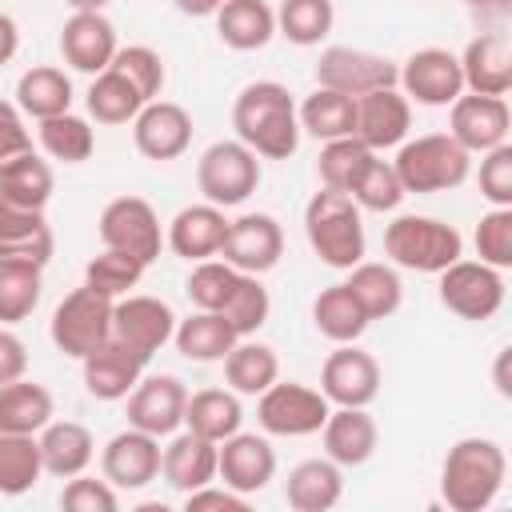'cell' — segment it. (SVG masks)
Listing matches in <instances>:
<instances>
[{
	"instance_id": "cell-1",
	"label": "cell",
	"mask_w": 512,
	"mask_h": 512,
	"mask_svg": "<svg viewBox=\"0 0 512 512\" xmlns=\"http://www.w3.org/2000/svg\"><path fill=\"white\" fill-rule=\"evenodd\" d=\"M232 128H236V140L264 160H288L300 148L296 100L276 80H256L240 88L232 104Z\"/></svg>"
},
{
	"instance_id": "cell-2",
	"label": "cell",
	"mask_w": 512,
	"mask_h": 512,
	"mask_svg": "<svg viewBox=\"0 0 512 512\" xmlns=\"http://www.w3.org/2000/svg\"><path fill=\"white\" fill-rule=\"evenodd\" d=\"M508 476V456L488 436H464L448 448L440 464V496L452 512H480L488 508Z\"/></svg>"
},
{
	"instance_id": "cell-3",
	"label": "cell",
	"mask_w": 512,
	"mask_h": 512,
	"mask_svg": "<svg viewBox=\"0 0 512 512\" xmlns=\"http://www.w3.org/2000/svg\"><path fill=\"white\" fill-rule=\"evenodd\" d=\"M304 236L328 268H352L364 260V220L348 192L320 188L304 204Z\"/></svg>"
},
{
	"instance_id": "cell-4",
	"label": "cell",
	"mask_w": 512,
	"mask_h": 512,
	"mask_svg": "<svg viewBox=\"0 0 512 512\" xmlns=\"http://www.w3.org/2000/svg\"><path fill=\"white\" fill-rule=\"evenodd\" d=\"M392 168H396L404 192H448L468 180L472 156L448 132H428V136L404 140Z\"/></svg>"
},
{
	"instance_id": "cell-5",
	"label": "cell",
	"mask_w": 512,
	"mask_h": 512,
	"mask_svg": "<svg viewBox=\"0 0 512 512\" xmlns=\"http://www.w3.org/2000/svg\"><path fill=\"white\" fill-rule=\"evenodd\" d=\"M384 252L408 272H444L464 256V236L436 216H396L384 228Z\"/></svg>"
},
{
	"instance_id": "cell-6",
	"label": "cell",
	"mask_w": 512,
	"mask_h": 512,
	"mask_svg": "<svg viewBox=\"0 0 512 512\" xmlns=\"http://www.w3.org/2000/svg\"><path fill=\"white\" fill-rule=\"evenodd\" d=\"M112 304H116V300L104 296V292L92 288V284L72 288V292L56 304V312H52V324H48L52 344H56L64 356L84 360L96 344H104V340L112 336Z\"/></svg>"
},
{
	"instance_id": "cell-7",
	"label": "cell",
	"mask_w": 512,
	"mask_h": 512,
	"mask_svg": "<svg viewBox=\"0 0 512 512\" xmlns=\"http://www.w3.org/2000/svg\"><path fill=\"white\" fill-rule=\"evenodd\" d=\"M260 184V156L240 140H216L196 160V188L208 204L232 208L244 204Z\"/></svg>"
},
{
	"instance_id": "cell-8",
	"label": "cell",
	"mask_w": 512,
	"mask_h": 512,
	"mask_svg": "<svg viewBox=\"0 0 512 512\" xmlns=\"http://www.w3.org/2000/svg\"><path fill=\"white\" fill-rule=\"evenodd\" d=\"M332 404L320 388L296 380H272L256 396V420L268 436H312L324 428Z\"/></svg>"
},
{
	"instance_id": "cell-9",
	"label": "cell",
	"mask_w": 512,
	"mask_h": 512,
	"mask_svg": "<svg viewBox=\"0 0 512 512\" xmlns=\"http://www.w3.org/2000/svg\"><path fill=\"white\" fill-rule=\"evenodd\" d=\"M440 276V304L460 320H492L504 304V276L484 260H452Z\"/></svg>"
},
{
	"instance_id": "cell-10",
	"label": "cell",
	"mask_w": 512,
	"mask_h": 512,
	"mask_svg": "<svg viewBox=\"0 0 512 512\" xmlns=\"http://www.w3.org/2000/svg\"><path fill=\"white\" fill-rule=\"evenodd\" d=\"M100 240H104V248H116V252H128V256L152 264L164 248L160 216L140 196H116L100 212Z\"/></svg>"
},
{
	"instance_id": "cell-11",
	"label": "cell",
	"mask_w": 512,
	"mask_h": 512,
	"mask_svg": "<svg viewBox=\"0 0 512 512\" xmlns=\"http://www.w3.org/2000/svg\"><path fill=\"white\" fill-rule=\"evenodd\" d=\"M316 84L344 92V96H364L372 88H396V64L388 56H376L364 48L332 44L316 60Z\"/></svg>"
},
{
	"instance_id": "cell-12",
	"label": "cell",
	"mask_w": 512,
	"mask_h": 512,
	"mask_svg": "<svg viewBox=\"0 0 512 512\" xmlns=\"http://www.w3.org/2000/svg\"><path fill=\"white\" fill-rule=\"evenodd\" d=\"M320 392L336 408H368L380 396V364L356 344H336L320 368Z\"/></svg>"
},
{
	"instance_id": "cell-13",
	"label": "cell",
	"mask_w": 512,
	"mask_h": 512,
	"mask_svg": "<svg viewBox=\"0 0 512 512\" xmlns=\"http://www.w3.org/2000/svg\"><path fill=\"white\" fill-rule=\"evenodd\" d=\"M452 116H448V136L468 152V156H484L492 152L496 144H508V124H512V112L504 104V96H476V92H460L452 104Z\"/></svg>"
},
{
	"instance_id": "cell-14",
	"label": "cell",
	"mask_w": 512,
	"mask_h": 512,
	"mask_svg": "<svg viewBox=\"0 0 512 512\" xmlns=\"http://www.w3.org/2000/svg\"><path fill=\"white\" fill-rule=\"evenodd\" d=\"M396 84H404V96L416 104L448 108L464 92L460 56H452L448 48H420L404 60V68H396Z\"/></svg>"
},
{
	"instance_id": "cell-15",
	"label": "cell",
	"mask_w": 512,
	"mask_h": 512,
	"mask_svg": "<svg viewBox=\"0 0 512 512\" xmlns=\"http://www.w3.org/2000/svg\"><path fill=\"white\" fill-rule=\"evenodd\" d=\"M220 256L236 272H248V276H264L268 268H276L284 256V232H280L276 216L248 212L240 220H228V236H224Z\"/></svg>"
},
{
	"instance_id": "cell-16",
	"label": "cell",
	"mask_w": 512,
	"mask_h": 512,
	"mask_svg": "<svg viewBox=\"0 0 512 512\" xmlns=\"http://www.w3.org/2000/svg\"><path fill=\"white\" fill-rule=\"evenodd\" d=\"M172 332H176V316L156 296H132L128 292L112 304V336L148 360H152V352H160L172 340Z\"/></svg>"
},
{
	"instance_id": "cell-17",
	"label": "cell",
	"mask_w": 512,
	"mask_h": 512,
	"mask_svg": "<svg viewBox=\"0 0 512 512\" xmlns=\"http://www.w3.org/2000/svg\"><path fill=\"white\" fill-rule=\"evenodd\" d=\"M216 476L240 496H256L276 476V452L256 432H232L216 444Z\"/></svg>"
},
{
	"instance_id": "cell-18",
	"label": "cell",
	"mask_w": 512,
	"mask_h": 512,
	"mask_svg": "<svg viewBox=\"0 0 512 512\" xmlns=\"http://www.w3.org/2000/svg\"><path fill=\"white\" fill-rule=\"evenodd\" d=\"M132 144L156 164L176 160L192 144V116L172 100H148L132 120Z\"/></svg>"
},
{
	"instance_id": "cell-19",
	"label": "cell",
	"mask_w": 512,
	"mask_h": 512,
	"mask_svg": "<svg viewBox=\"0 0 512 512\" xmlns=\"http://www.w3.org/2000/svg\"><path fill=\"white\" fill-rule=\"evenodd\" d=\"M124 400H128V424L160 440L184 424L188 388L176 376H140V384Z\"/></svg>"
},
{
	"instance_id": "cell-20",
	"label": "cell",
	"mask_w": 512,
	"mask_h": 512,
	"mask_svg": "<svg viewBox=\"0 0 512 512\" xmlns=\"http://www.w3.org/2000/svg\"><path fill=\"white\" fill-rule=\"evenodd\" d=\"M408 128H412V104H408L404 92L372 88V92L356 96V128H352V136L364 140L372 152L404 144Z\"/></svg>"
},
{
	"instance_id": "cell-21",
	"label": "cell",
	"mask_w": 512,
	"mask_h": 512,
	"mask_svg": "<svg viewBox=\"0 0 512 512\" xmlns=\"http://www.w3.org/2000/svg\"><path fill=\"white\" fill-rule=\"evenodd\" d=\"M80 364H84V388H88V396H96V400H124L140 384L148 356H140L136 348H128L116 336H108Z\"/></svg>"
},
{
	"instance_id": "cell-22",
	"label": "cell",
	"mask_w": 512,
	"mask_h": 512,
	"mask_svg": "<svg viewBox=\"0 0 512 512\" xmlns=\"http://www.w3.org/2000/svg\"><path fill=\"white\" fill-rule=\"evenodd\" d=\"M100 468L112 488H144L160 476V440L128 424L104 444Z\"/></svg>"
},
{
	"instance_id": "cell-23",
	"label": "cell",
	"mask_w": 512,
	"mask_h": 512,
	"mask_svg": "<svg viewBox=\"0 0 512 512\" xmlns=\"http://www.w3.org/2000/svg\"><path fill=\"white\" fill-rule=\"evenodd\" d=\"M116 28L104 12H72L60 28V52L76 72H104L116 56Z\"/></svg>"
},
{
	"instance_id": "cell-24",
	"label": "cell",
	"mask_w": 512,
	"mask_h": 512,
	"mask_svg": "<svg viewBox=\"0 0 512 512\" xmlns=\"http://www.w3.org/2000/svg\"><path fill=\"white\" fill-rule=\"evenodd\" d=\"M464 88L476 96H504L512 88V44L504 32H484L468 40L460 56Z\"/></svg>"
},
{
	"instance_id": "cell-25",
	"label": "cell",
	"mask_w": 512,
	"mask_h": 512,
	"mask_svg": "<svg viewBox=\"0 0 512 512\" xmlns=\"http://www.w3.org/2000/svg\"><path fill=\"white\" fill-rule=\"evenodd\" d=\"M52 228L44 220V208H20L0 200V260H32L48 264L52 260Z\"/></svg>"
},
{
	"instance_id": "cell-26",
	"label": "cell",
	"mask_w": 512,
	"mask_h": 512,
	"mask_svg": "<svg viewBox=\"0 0 512 512\" xmlns=\"http://www.w3.org/2000/svg\"><path fill=\"white\" fill-rule=\"evenodd\" d=\"M224 236H228V220H224V208L216 204H188L172 216L168 224V248L184 260H208L224 248Z\"/></svg>"
},
{
	"instance_id": "cell-27",
	"label": "cell",
	"mask_w": 512,
	"mask_h": 512,
	"mask_svg": "<svg viewBox=\"0 0 512 512\" xmlns=\"http://www.w3.org/2000/svg\"><path fill=\"white\" fill-rule=\"evenodd\" d=\"M320 436H324L328 460H336L340 468H356V464L372 460V452L380 444V428L368 416V408H332Z\"/></svg>"
},
{
	"instance_id": "cell-28",
	"label": "cell",
	"mask_w": 512,
	"mask_h": 512,
	"mask_svg": "<svg viewBox=\"0 0 512 512\" xmlns=\"http://www.w3.org/2000/svg\"><path fill=\"white\" fill-rule=\"evenodd\" d=\"M160 472L176 492H196L216 480V440H204L196 432H176L168 448L160 452Z\"/></svg>"
},
{
	"instance_id": "cell-29",
	"label": "cell",
	"mask_w": 512,
	"mask_h": 512,
	"mask_svg": "<svg viewBox=\"0 0 512 512\" xmlns=\"http://www.w3.org/2000/svg\"><path fill=\"white\" fill-rule=\"evenodd\" d=\"M36 440H40L44 472H48V476H60V480L80 476V472L92 464V456H96L92 432H88L84 424H76V420H48V424L36 432Z\"/></svg>"
},
{
	"instance_id": "cell-30",
	"label": "cell",
	"mask_w": 512,
	"mask_h": 512,
	"mask_svg": "<svg viewBox=\"0 0 512 512\" xmlns=\"http://www.w3.org/2000/svg\"><path fill=\"white\" fill-rule=\"evenodd\" d=\"M284 496H288V508H296V512H328V508H336L340 496H344L340 464L328 460V456L324 460H300L288 472Z\"/></svg>"
},
{
	"instance_id": "cell-31",
	"label": "cell",
	"mask_w": 512,
	"mask_h": 512,
	"mask_svg": "<svg viewBox=\"0 0 512 512\" xmlns=\"http://www.w3.org/2000/svg\"><path fill=\"white\" fill-rule=\"evenodd\" d=\"M212 20L216 36L236 52H256L276 36V12L264 0H224Z\"/></svg>"
},
{
	"instance_id": "cell-32",
	"label": "cell",
	"mask_w": 512,
	"mask_h": 512,
	"mask_svg": "<svg viewBox=\"0 0 512 512\" xmlns=\"http://www.w3.org/2000/svg\"><path fill=\"white\" fill-rule=\"evenodd\" d=\"M240 336L232 332V324L220 316V312H204L196 308L188 320H176V332H172V344L184 360H196V364H216L228 356V348L236 344Z\"/></svg>"
},
{
	"instance_id": "cell-33",
	"label": "cell",
	"mask_w": 512,
	"mask_h": 512,
	"mask_svg": "<svg viewBox=\"0 0 512 512\" xmlns=\"http://www.w3.org/2000/svg\"><path fill=\"white\" fill-rule=\"evenodd\" d=\"M224 380L236 396H260L272 380H280V360L268 344L240 336L224 356Z\"/></svg>"
},
{
	"instance_id": "cell-34",
	"label": "cell",
	"mask_w": 512,
	"mask_h": 512,
	"mask_svg": "<svg viewBox=\"0 0 512 512\" xmlns=\"http://www.w3.org/2000/svg\"><path fill=\"white\" fill-rule=\"evenodd\" d=\"M240 420H244V408H240V396L228 392V388H204V392H192L188 404H184V428L204 436V440H228L232 432H240Z\"/></svg>"
},
{
	"instance_id": "cell-35",
	"label": "cell",
	"mask_w": 512,
	"mask_h": 512,
	"mask_svg": "<svg viewBox=\"0 0 512 512\" xmlns=\"http://www.w3.org/2000/svg\"><path fill=\"white\" fill-rule=\"evenodd\" d=\"M312 324L332 344H356L372 320L364 316V308L356 304V296L348 292V284H328L312 300Z\"/></svg>"
},
{
	"instance_id": "cell-36",
	"label": "cell",
	"mask_w": 512,
	"mask_h": 512,
	"mask_svg": "<svg viewBox=\"0 0 512 512\" xmlns=\"http://www.w3.org/2000/svg\"><path fill=\"white\" fill-rule=\"evenodd\" d=\"M52 188H56L52 168H48V160H40L32 148L0 164V200H8V204L44 208V204L52 200Z\"/></svg>"
},
{
	"instance_id": "cell-37",
	"label": "cell",
	"mask_w": 512,
	"mask_h": 512,
	"mask_svg": "<svg viewBox=\"0 0 512 512\" xmlns=\"http://www.w3.org/2000/svg\"><path fill=\"white\" fill-rule=\"evenodd\" d=\"M52 416H56V404H52V392L44 384L24 380V376L0 384V428L36 436Z\"/></svg>"
},
{
	"instance_id": "cell-38",
	"label": "cell",
	"mask_w": 512,
	"mask_h": 512,
	"mask_svg": "<svg viewBox=\"0 0 512 512\" xmlns=\"http://www.w3.org/2000/svg\"><path fill=\"white\" fill-rule=\"evenodd\" d=\"M16 108L32 120H48V116H60L72 108V80L52 68V64H40V68H28L20 80H16Z\"/></svg>"
},
{
	"instance_id": "cell-39",
	"label": "cell",
	"mask_w": 512,
	"mask_h": 512,
	"mask_svg": "<svg viewBox=\"0 0 512 512\" xmlns=\"http://www.w3.org/2000/svg\"><path fill=\"white\" fill-rule=\"evenodd\" d=\"M296 120L316 140L352 136V128H356V96H344V92H332V88L316 84V92H308L304 104L296 108Z\"/></svg>"
},
{
	"instance_id": "cell-40",
	"label": "cell",
	"mask_w": 512,
	"mask_h": 512,
	"mask_svg": "<svg viewBox=\"0 0 512 512\" xmlns=\"http://www.w3.org/2000/svg\"><path fill=\"white\" fill-rule=\"evenodd\" d=\"M348 272H352V276H348L344 284H348V292L356 296V304L364 308L368 320H384V316H392V312L400 308V300H404V284H400L396 268L360 260V264H352Z\"/></svg>"
},
{
	"instance_id": "cell-41",
	"label": "cell",
	"mask_w": 512,
	"mask_h": 512,
	"mask_svg": "<svg viewBox=\"0 0 512 512\" xmlns=\"http://www.w3.org/2000/svg\"><path fill=\"white\" fill-rule=\"evenodd\" d=\"M44 476L40 440L32 432L0 428V496H24Z\"/></svg>"
},
{
	"instance_id": "cell-42",
	"label": "cell",
	"mask_w": 512,
	"mask_h": 512,
	"mask_svg": "<svg viewBox=\"0 0 512 512\" xmlns=\"http://www.w3.org/2000/svg\"><path fill=\"white\" fill-rule=\"evenodd\" d=\"M44 268L32 260H0V324H20L36 312Z\"/></svg>"
},
{
	"instance_id": "cell-43",
	"label": "cell",
	"mask_w": 512,
	"mask_h": 512,
	"mask_svg": "<svg viewBox=\"0 0 512 512\" xmlns=\"http://www.w3.org/2000/svg\"><path fill=\"white\" fill-rule=\"evenodd\" d=\"M332 24H336L332 0H280L276 8V32L296 48L320 44L332 32Z\"/></svg>"
},
{
	"instance_id": "cell-44",
	"label": "cell",
	"mask_w": 512,
	"mask_h": 512,
	"mask_svg": "<svg viewBox=\"0 0 512 512\" xmlns=\"http://www.w3.org/2000/svg\"><path fill=\"white\" fill-rule=\"evenodd\" d=\"M144 108V96L116 72V68H104L92 76V88H88V116L96 124H128L136 120V112Z\"/></svg>"
},
{
	"instance_id": "cell-45",
	"label": "cell",
	"mask_w": 512,
	"mask_h": 512,
	"mask_svg": "<svg viewBox=\"0 0 512 512\" xmlns=\"http://www.w3.org/2000/svg\"><path fill=\"white\" fill-rule=\"evenodd\" d=\"M36 124H40V148L52 160L84 164L96 152V136H92V124L84 116L60 112V116H48V120H36Z\"/></svg>"
},
{
	"instance_id": "cell-46",
	"label": "cell",
	"mask_w": 512,
	"mask_h": 512,
	"mask_svg": "<svg viewBox=\"0 0 512 512\" xmlns=\"http://www.w3.org/2000/svg\"><path fill=\"white\" fill-rule=\"evenodd\" d=\"M372 156H376V152H372L364 140H356V136L324 140V148H320V160H316L320 184H324V188H332V192H348Z\"/></svg>"
},
{
	"instance_id": "cell-47",
	"label": "cell",
	"mask_w": 512,
	"mask_h": 512,
	"mask_svg": "<svg viewBox=\"0 0 512 512\" xmlns=\"http://www.w3.org/2000/svg\"><path fill=\"white\" fill-rule=\"evenodd\" d=\"M268 312H272V300H268V288L260 284V276L240 272L236 288H232L228 300L220 304V316L232 324L236 336H256V332L268 324Z\"/></svg>"
},
{
	"instance_id": "cell-48",
	"label": "cell",
	"mask_w": 512,
	"mask_h": 512,
	"mask_svg": "<svg viewBox=\"0 0 512 512\" xmlns=\"http://www.w3.org/2000/svg\"><path fill=\"white\" fill-rule=\"evenodd\" d=\"M348 196L356 200L360 212H392V208H400V200H404L408 192H404V184H400L392 160L372 156V160L364 164V172L356 176V184L348 188Z\"/></svg>"
},
{
	"instance_id": "cell-49",
	"label": "cell",
	"mask_w": 512,
	"mask_h": 512,
	"mask_svg": "<svg viewBox=\"0 0 512 512\" xmlns=\"http://www.w3.org/2000/svg\"><path fill=\"white\" fill-rule=\"evenodd\" d=\"M144 268H148V264L136 260V256H128V252L104 248L100 256L88 260V268H84V284H92V288H100L104 296L120 300V296H128V292L140 284Z\"/></svg>"
},
{
	"instance_id": "cell-50",
	"label": "cell",
	"mask_w": 512,
	"mask_h": 512,
	"mask_svg": "<svg viewBox=\"0 0 512 512\" xmlns=\"http://www.w3.org/2000/svg\"><path fill=\"white\" fill-rule=\"evenodd\" d=\"M108 68H116L140 96H144V104L148 100H156L160 96V88H164V60H160V52L156 48H148V44H128V48H116V56H112V64Z\"/></svg>"
},
{
	"instance_id": "cell-51",
	"label": "cell",
	"mask_w": 512,
	"mask_h": 512,
	"mask_svg": "<svg viewBox=\"0 0 512 512\" xmlns=\"http://www.w3.org/2000/svg\"><path fill=\"white\" fill-rule=\"evenodd\" d=\"M236 280H240V272H236L228 260H212V256H208V260H196V268H192L184 292H188V300H192L196 308L220 312V304L228 300V292L236 288Z\"/></svg>"
},
{
	"instance_id": "cell-52",
	"label": "cell",
	"mask_w": 512,
	"mask_h": 512,
	"mask_svg": "<svg viewBox=\"0 0 512 512\" xmlns=\"http://www.w3.org/2000/svg\"><path fill=\"white\" fill-rule=\"evenodd\" d=\"M476 252L484 264L492 268H508L512 264V208H492L480 216L476 224Z\"/></svg>"
},
{
	"instance_id": "cell-53",
	"label": "cell",
	"mask_w": 512,
	"mask_h": 512,
	"mask_svg": "<svg viewBox=\"0 0 512 512\" xmlns=\"http://www.w3.org/2000/svg\"><path fill=\"white\" fill-rule=\"evenodd\" d=\"M480 196L492 208H512V144H496L480 160Z\"/></svg>"
},
{
	"instance_id": "cell-54",
	"label": "cell",
	"mask_w": 512,
	"mask_h": 512,
	"mask_svg": "<svg viewBox=\"0 0 512 512\" xmlns=\"http://www.w3.org/2000/svg\"><path fill=\"white\" fill-rule=\"evenodd\" d=\"M60 508L68 512H116L120 496L108 480H92V476H68L64 492H60Z\"/></svg>"
},
{
	"instance_id": "cell-55",
	"label": "cell",
	"mask_w": 512,
	"mask_h": 512,
	"mask_svg": "<svg viewBox=\"0 0 512 512\" xmlns=\"http://www.w3.org/2000/svg\"><path fill=\"white\" fill-rule=\"evenodd\" d=\"M184 508H188V512H248V496H240V492L228 488V484L216 488V480H212V484L188 492V496H184Z\"/></svg>"
},
{
	"instance_id": "cell-56",
	"label": "cell",
	"mask_w": 512,
	"mask_h": 512,
	"mask_svg": "<svg viewBox=\"0 0 512 512\" xmlns=\"http://www.w3.org/2000/svg\"><path fill=\"white\" fill-rule=\"evenodd\" d=\"M28 148H32V136L24 128L20 108L8 104V100H0V164L12 160V156H20V152H28Z\"/></svg>"
},
{
	"instance_id": "cell-57",
	"label": "cell",
	"mask_w": 512,
	"mask_h": 512,
	"mask_svg": "<svg viewBox=\"0 0 512 512\" xmlns=\"http://www.w3.org/2000/svg\"><path fill=\"white\" fill-rule=\"evenodd\" d=\"M28 368V352H24V340L8 328H0V384L8 380H20Z\"/></svg>"
},
{
	"instance_id": "cell-58",
	"label": "cell",
	"mask_w": 512,
	"mask_h": 512,
	"mask_svg": "<svg viewBox=\"0 0 512 512\" xmlns=\"http://www.w3.org/2000/svg\"><path fill=\"white\" fill-rule=\"evenodd\" d=\"M16 48H20V28L8 12H0V64H8L16 56Z\"/></svg>"
},
{
	"instance_id": "cell-59",
	"label": "cell",
	"mask_w": 512,
	"mask_h": 512,
	"mask_svg": "<svg viewBox=\"0 0 512 512\" xmlns=\"http://www.w3.org/2000/svg\"><path fill=\"white\" fill-rule=\"evenodd\" d=\"M184 16H216V8H220V0H172Z\"/></svg>"
},
{
	"instance_id": "cell-60",
	"label": "cell",
	"mask_w": 512,
	"mask_h": 512,
	"mask_svg": "<svg viewBox=\"0 0 512 512\" xmlns=\"http://www.w3.org/2000/svg\"><path fill=\"white\" fill-rule=\"evenodd\" d=\"M464 4H472V8H480V12H504L512 0H464Z\"/></svg>"
},
{
	"instance_id": "cell-61",
	"label": "cell",
	"mask_w": 512,
	"mask_h": 512,
	"mask_svg": "<svg viewBox=\"0 0 512 512\" xmlns=\"http://www.w3.org/2000/svg\"><path fill=\"white\" fill-rule=\"evenodd\" d=\"M68 4H72V12H104L108 0H68Z\"/></svg>"
},
{
	"instance_id": "cell-62",
	"label": "cell",
	"mask_w": 512,
	"mask_h": 512,
	"mask_svg": "<svg viewBox=\"0 0 512 512\" xmlns=\"http://www.w3.org/2000/svg\"><path fill=\"white\" fill-rule=\"evenodd\" d=\"M220 4H224V0H220Z\"/></svg>"
}]
</instances>
